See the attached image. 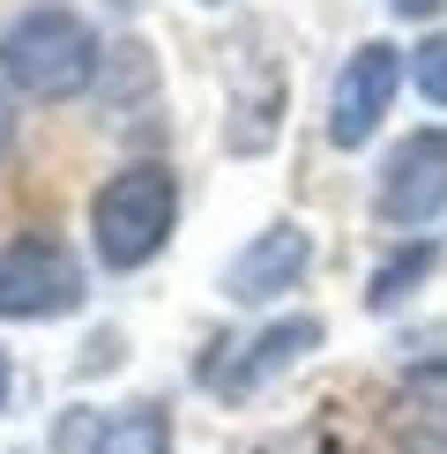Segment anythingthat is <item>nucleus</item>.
I'll use <instances>...</instances> for the list:
<instances>
[{"mask_svg": "<svg viewBox=\"0 0 447 454\" xmlns=\"http://www.w3.org/2000/svg\"><path fill=\"white\" fill-rule=\"evenodd\" d=\"M90 74H98V30L74 8H60V0H30V8L0 30V82L37 98V105L82 98Z\"/></svg>", "mask_w": 447, "mask_h": 454, "instance_id": "f257e3e1", "label": "nucleus"}, {"mask_svg": "<svg viewBox=\"0 0 447 454\" xmlns=\"http://www.w3.org/2000/svg\"><path fill=\"white\" fill-rule=\"evenodd\" d=\"M179 223V179L172 164H127V172H112L98 186V201H90V246H98L105 269H149V261L164 254V239H172Z\"/></svg>", "mask_w": 447, "mask_h": 454, "instance_id": "f03ea898", "label": "nucleus"}, {"mask_svg": "<svg viewBox=\"0 0 447 454\" xmlns=\"http://www.w3.org/2000/svg\"><path fill=\"white\" fill-rule=\"evenodd\" d=\"M90 298L82 283V261L67 254L60 239L30 231L0 254V320H60Z\"/></svg>", "mask_w": 447, "mask_h": 454, "instance_id": "7ed1b4c3", "label": "nucleus"}, {"mask_svg": "<svg viewBox=\"0 0 447 454\" xmlns=\"http://www.w3.org/2000/svg\"><path fill=\"white\" fill-rule=\"evenodd\" d=\"M372 209L396 231H425V223L447 216V127H418V135H403L388 149Z\"/></svg>", "mask_w": 447, "mask_h": 454, "instance_id": "20e7f679", "label": "nucleus"}, {"mask_svg": "<svg viewBox=\"0 0 447 454\" xmlns=\"http://www.w3.org/2000/svg\"><path fill=\"white\" fill-rule=\"evenodd\" d=\"M396 90H403V52L380 45V37L358 45L343 67H335V90H328V142L335 149H365L372 135H380Z\"/></svg>", "mask_w": 447, "mask_h": 454, "instance_id": "39448f33", "label": "nucleus"}, {"mask_svg": "<svg viewBox=\"0 0 447 454\" xmlns=\"http://www.w3.org/2000/svg\"><path fill=\"white\" fill-rule=\"evenodd\" d=\"M306 269H313L306 223H269L261 239H247L231 254V269H224V298H231V306H269V298L298 291Z\"/></svg>", "mask_w": 447, "mask_h": 454, "instance_id": "423d86ee", "label": "nucleus"}, {"mask_svg": "<svg viewBox=\"0 0 447 454\" xmlns=\"http://www.w3.org/2000/svg\"><path fill=\"white\" fill-rule=\"evenodd\" d=\"M306 350H321V320H313V313L269 320L254 343H239L231 357H224V365H209V387L224 395V403H247V395H261V387L276 380V372H291Z\"/></svg>", "mask_w": 447, "mask_h": 454, "instance_id": "0eeeda50", "label": "nucleus"}, {"mask_svg": "<svg viewBox=\"0 0 447 454\" xmlns=\"http://www.w3.org/2000/svg\"><path fill=\"white\" fill-rule=\"evenodd\" d=\"M60 454H172V418L164 403H127V410H67L52 425Z\"/></svg>", "mask_w": 447, "mask_h": 454, "instance_id": "6e6552de", "label": "nucleus"}, {"mask_svg": "<svg viewBox=\"0 0 447 454\" xmlns=\"http://www.w3.org/2000/svg\"><path fill=\"white\" fill-rule=\"evenodd\" d=\"M433 269H440V246H433V239H410V246H396V254H388L380 269H372V283H365V306H372V313H396V306H403V298L418 291V283L433 276Z\"/></svg>", "mask_w": 447, "mask_h": 454, "instance_id": "1a4fd4ad", "label": "nucleus"}, {"mask_svg": "<svg viewBox=\"0 0 447 454\" xmlns=\"http://www.w3.org/2000/svg\"><path fill=\"white\" fill-rule=\"evenodd\" d=\"M403 74L418 82V98H425V105H440V112H447V37H425V45L403 60Z\"/></svg>", "mask_w": 447, "mask_h": 454, "instance_id": "9d476101", "label": "nucleus"}, {"mask_svg": "<svg viewBox=\"0 0 447 454\" xmlns=\"http://www.w3.org/2000/svg\"><path fill=\"white\" fill-rule=\"evenodd\" d=\"M8 387H15V365H8V350H0V410H8Z\"/></svg>", "mask_w": 447, "mask_h": 454, "instance_id": "9b49d317", "label": "nucleus"}, {"mask_svg": "<svg viewBox=\"0 0 447 454\" xmlns=\"http://www.w3.org/2000/svg\"><path fill=\"white\" fill-rule=\"evenodd\" d=\"M396 8H403V15H433L440 0H396Z\"/></svg>", "mask_w": 447, "mask_h": 454, "instance_id": "f8f14e48", "label": "nucleus"}, {"mask_svg": "<svg viewBox=\"0 0 447 454\" xmlns=\"http://www.w3.org/2000/svg\"><path fill=\"white\" fill-rule=\"evenodd\" d=\"M418 380H447V357H433V365H418Z\"/></svg>", "mask_w": 447, "mask_h": 454, "instance_id": "ddd939ff", "label": "nucleus"}, {"mask_svg": "<svg viewBox=\"0 0 447 454\" xmlns=\"http://www.w3.org/2000/svg\"><path fill=\"white\" fill-rule=\"evenodd\" d=\"M8 127H15V120H8V98H0V149H8Z\"/></svg>", "mask_w": 447, "mask_h": 454, "instance_id": "4468645a", "label": "nucleus"}, {"mask_svg": "<svg viewBox=\"0 0 447 454\" xmlns=\"http://www.w3.org/2000/svg\"><path fill=\"white\" fill-rule=\"evenodd\" d=\"M209 8H216V0H209Z\"/></svg>", "mask_w": 447, "mask_h": 454, "instance_id": "2eb2a0df", "label": "nucleus"}]
</instances>
